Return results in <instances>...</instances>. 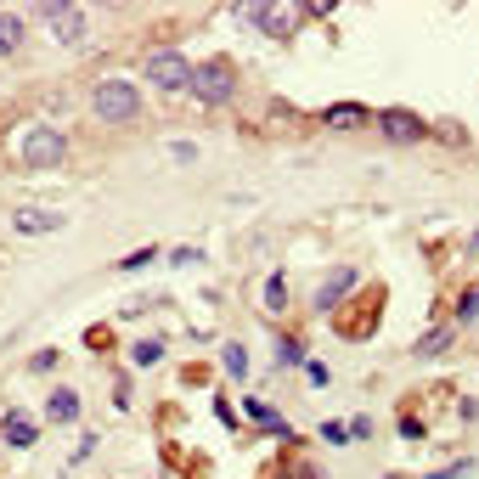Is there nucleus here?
Returning <instances> with one entry per match:
<instances>
[{
    "mask_svg": "<svg viewBox=\"0 0 479 479\" xmlns=\"http://www.w3.org/2000/svg\"><path fill=\"white\" fill-rule=\"evenodd\" d=\"M90 113L102 125H135L142 119V90H135L125 73H107V80L90 85Z\"/></svg>",
    "mask_w": 479,
    "mask_h": 479,
    "instance_id": "f257e3e1",
    "label": "nucleus"
},
{
    "mask_svg": "<svg viewBox=\"0 0 479 479\" xmlns=\"http://www.w3.org/2000/svg\"><path fill=\"white\" fill-rule=\"evenodd\" d=\"M68 158V130L57 125H23L18 130V164L23 169H57Z\"/></svg>",
    "mask_w": 479,
    "mask_h": 479,
    "instance_id": "f03ea898",
    "label": "nucleus"
},
{
    "mask_svg": "<svg viewBox=\"0 0 479 479\" xmlns=\"http://www.w3.org/2000/svg\"><path fill=\"white\" fill-rule=\"evenodd\" d=\"M147 85H158V90H192V63L175 51V45H164V51H147Z\"/></svg>",
    "mask_w": 479,
    "mask_h": 479,
    "instance_id": "7ed1b4c3",
    "label": "nucleus"
},
{
    "mask_svg": "<svg viewBox=\"0 0 479 479\" xmlns=\"http://www.w3.org/2000/svg\"><path fill=\"white\" fill-rule=\"evenodd\" d=\"M192 97L204 102V107H226L231 97H237V73H231V63H204V68H192Z\"/></svg>",
    "mask_w": 479,
    "mask_h": 479,
    "instance_id": "20e7f679",
    "label": "nucleus"
},
{
    "mask_svg": "<svg viewBox=\"0 0 479 479\" xmlns=\"http://www.w3.org/2000/svg\"><path fill=\"white\" fill-rule=\"evenodd\" d=\"M35 18L51 23L57 45H80V40H85V12H73L68 0H40V6H35Z\"/></svg>",
    "mask_w": 479,
    "mask_h": 479,
    "instance_id": "39448f33",
    "label": "nucleus"
},
{
    "mask_svg": "<svg viewBox=\"0 0 479 479\" xmlns=\"http://www.w3.org/2000/svg\"><path fill=\"white\" fill-rule=\"evenodd\" d=\"M378 130L390 135L395 147H417V142H423V135H435V130H429V125H423V119H417V113H406V107H383V113H378Z\"/></svg>",
    "mask_w": 479,
    "mask_h": 479,
    "instance_id": "423d86ee",
    "label": "nucleus"
},
{
    "mask_svg": "<svg viewBox=\"0 0 479 479\" xmlns=\"http://www.w3.org/2000/svg\"><path fill=\"white\" fill-rule=\"evenodd\" d=\"M63 226H68L63 209H35V204L12 209V231H23V237H51V231H63Z\"/></svg>",
    "mask_w": 479,
    "mask_h": 479,
    "instance_id": "0eeeda50",
    "label": "nucleus"
},
{
    "mask_svg": "<svg viewBox=\"0 0 479 479\" xmlns=\"http://www.w3.org/2000/svg\"><path fill=\"white\" fill-rule=\"evenodd\" d=\"M0 440H6L12 452H35V445H40V423L28 412H6V417H0Z\"/></svg>",
    "mask_w": 479,
    "mask_h": 479,
    "instance_id": "6e6552de",
    "label": "nucleus"
},
{
    "mask_svg": "<svg viewBox=\"0 0 479 479\" xmlns=\"http://www.w3.org/2000/svg\"><path fill=\"white\" fill-rule=\"evenodd\" d=\"M259 28H266L271 40H293V35H299V6H293V0H271L266 18H259Z\"/></svg>",
    "mask_w": 479,
    "mask_h": 479,
    "instance_id": "1a4fd4ad",
    "label": "nucleus"
},
{
    "mask_svg": "<svg viewBox=\"0 0 479 479\" xmlns=\"http://www.w3.org/2000/svg\"><path fill=\"white\" fill-rule=\"evenodd\" d=\"M367 119H373V113H367L361 102H333V107H321V125H328V130H361Z\"/></svg>",
    "mask_w": 479,
    "mask_h": 479,
    "instance_id": "9d476101",
    "label": "nucleus"
},
{
    "mask_svg": "<svg viewBox=\"0 0 479 479\" xmlns=\"http://www.w3.org/2000/svg\"><path fill=\"white\" fill-rule=\"evenodd\" d=\"M350 288H355V271H350V266H344V271H333L328 282H321V293H316V316H328V311H333L338 299H344Z\"/></svg>",
    "mask_w": 479,
    "mask_h": 479,
    "instance_id": "9b49d317",
    "label": "nucleus"
},
{
    "mask_svg": "<svg viewBox=\"0 0 479 479\" xmlns=\"http://www.w3.org/2000/svg\"><path fill=\"white\" fill-rule=\"evenodd\" d=\"M28 40V23L18 18V12H0V57H18Z\"/></svg>",
    "mask_w": 479,
    "mask_h": 479,
    "instance_id": "f8f14e48",
    "label": "nucleus"
},
{
    "mask_svg": "<svg viewBox=\"0 0 479 479\" xmlns=\"http://www.w3.org/2000/svg\"><path fill=\"white\" fill-rule=\"evenodd\" d=\"M45 417H51V423H73V417H80V395H73V390H51Z\"/></svg>",
    "mask_w": 479,
    "mask_h": 479,
    "instance_id": "ddd939ff",
    "label": "nucleus"
},
{
    "mask_svg": "<svg viewBox=\"0 0 479 479\" xmlns=\"http://www.w3.org/2000/svg\"><path fill=\"white\" fill-rule=\"evenodd\" d=\"M266 311H271V316H282V311H288V276H282V271H271V276H266Z\"/></svg>",
    "mask_w": 479,
    "mask_h": 479,
    "instance_id": "4468645a",
    "label": "nucleus"
},
{
    "mask_svg": "<svg viewBox=\"0 0 479 479\" xmlns=\"http://www.w3.org/2000/svg\"><path fill=\"white\" fill-rule=\"evenodd\" d=\"M445 344H452V328H435V333H423V338H417V361H435V355L445 350Z\"/></svg>",
    "mask_w": 479,
    "mask_h": 479,
    "instance_id": "2eb2a0df",
    "label": "nucleus"
},
{
    "mask_svg": "<svg viewBox=\"0 0 479 479\" xmlns=\"http://www.w3.org/2000/svg\"><path fill=\"white\" fill-rule=\"evenodd\" d=\"M220 367H226L231 378H249V350H243V344H226V350H220Z\"/></svg>",
    "mask_w": 479,
    "mask_h": 479,
    "instance_id": "dca6fc26",
    "label": "nucleus"
},
{
    "mask_svg": "<svg viewBox=\"0 0 479 479\" xmlns=\"http://www.w3.org/2000/svg\"><path fill=\"white\" fill-rule=\"evenodd\" d=\"M130 361H135V367H152V361H164V338H142V344L130 350Z\"/></svg>",
    "mask_w": 479,
    "mask_h": 479,
    "instance_id": "f3484780",
    "label": "nucleus"
},
{
    "mask_svg": "<svg viewBox=\"0 0 479 479\" xmlns=\"http://www.w3.org/2000/svg\"><path fill=\"white\" fill-rule=\"evenodd\" d=\"M299 361H305L299 338H276V367H299Z\"/></svg>",
    "mask_w": 479,
    "mask_h": 479,
    "instance_id": "a211bd4d",
    "label": "nucleus"
},
{
    "mask_svg": "<svg viewBox=\"0 0 479 479\" xmlns=\"http://www.w3.org/2000/svg\"><path fill=\"white\" fill-rule=\"evenodd\" d=\"M468 321H479V288H468L457 299V328H468Z\"/></svg>",
    "mask_w": 479,
    "mask_h": 479,
    "instance_id": "6ab92c4d",
    "label": "nucleus"
},
{
    "mask_svg": "<svg viewBox=\"0 0 479 479\" xmlns=\"http://www.w3.org/2000/svg\"><path fill=\"white\" fill-rule=\"evenodd\" d=\"M152 259H158V249H135V254L119 259V271H142V266H152Z\"/></svg>",
    "mask_w": 479,
    "mask_h": 479,
    "instance_id": "aec40b11",
    "label": "nucleus"
},
{
    "mask_svg": "<svg viewBox=\"0 0 479 479\" xmlns=\"http://www.w3.org/2000/svg\"><path fill=\"white\" fill-rule=\"evenodd\" d=\"M57 361H63V355H57V350H40L35 361H28V373H57Z\"/></svg>",
    "mask_w": 479,
    "mask_h": 479,
    "instance_id": "412c9836",
    "label": "nucleus"
},
{
    "mask_svg": "<svg viewBox=\"0 0 479 479\" xmlns=\"http://www.w3.org/2000/svg\"><path fill=\"white\" fill-rule=\"evenodd\" d=\"M321 440H328V445H350V429L344 423H321Z\"/></svg>",
    "mask_w": 479,
    "mask_h": 479,
    "instance_id": "4be33fe9",
    "label": "nucleus"
},
{
    "mask_svg": "<svg viewBox=\"0 0 479 479\" xmlns=\"http://www.w3.org/2000/svg\"><path fill=\"white\" fill-rule=\"evenodd\" d=\"M400 435H406V440H423V435H429L423 417H400Z\"/></svg>",
    "mask_w": 479,
    "mask_h": 479,
    "instance_id": "5701e85b",
    "label": "nucleus"
},
{
    "mask_svg": "<svg viewBox=\"0 0 479 479\" xmlns=\"http://www.w3.org/2000/svg\"><path fill=\"white\" fill-rule=\"evenodd\" d=\"M169 259H175V266H204V249H175Z\"/></svg>",
    "mask_w": 479,
    "mask_h": 479,
    "instance_id": "b1692460",
    "label": "nucleus"
},
{
    "mask_svg": "<svg viewBox=\"0 0 479 479\" xmlns=\"http://www.w3.org/2000/svg\"><path fill=\"white\" fill-rule=\"evenodd\" d=\"M113 406H119V412L130 406V378H113Z\"/></svg>",
    "mask_w": 479,
    "mask_h": 479,
    "instance_id": "393cba45",
    "label": "nucleus"
},
{
    "mask_svg": "<svg viewBox=\"0 0 479 479\" xmlns=\"http://www.w3.org/2000/svg\"><path fill=\"white\" fill-rule=\"evenodd\" d=\"M474 249H479V231H474Z\"/></svg>",
    "mask_w": 479,
    "mask_h": 479,
    "instance_id": "a878e982",
    "label": "nucleus"
}]
</instances>
